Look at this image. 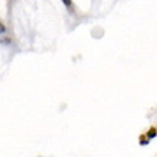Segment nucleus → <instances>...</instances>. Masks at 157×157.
<instances>
[{"mask_svg":"<svg viewBox=\"0 0 157 157\" xmlns=\"http://www.w3.org/2000/svg\"><path fill=\"white\" fill-rule=\"evenodd\" d=\"M146 136L149 137V139H154V137L157 136V128L156 127H150L149 128V132H147V134Z\"/></svg>","mask_w":157,"mask_h":157,"instance_id":"obj_1","label":"nucleus"},{"mask_svg":"<svg viewBox=\"0 0 157 157\" xmlns=\"http://www.w3.org/2000/svg\"><path fill=\"white\" fill-rule=\"evenodd\" d=\"M3 33H6V26L0 21V34H3Z\"/></svg>","mask_w":157,"mask_h":157,"instance_id":"obj_3","label":"nucleus"},{"mask_svg":"<svg viewBox=\"0 0 157 157\" xmlns=\"http://www.w3.org/2000/svg\"><path fill=\"white\" fill-rule=\"evenodd\" d=\"M63 3H64V6H67V7H70L71 6V0H62Z\"/></svg>","mask_w":157,"mask_h":157,"instance_id":"obj_4","label":"nucleus"},{"mask_svg":"<svg viewBox=\"0 0 157 157\" xmlns=\"http://www.w3.org/2000/svg\"><path fill=\"white\" fill-rule=\"evenodd\" d=\"M139 140H140V146H147L149 144V137L147 136H140V139H139Z\"/></svg>","mask_w":157,"mask_h":157,"instance_id":"obj_2","label":"nucleus"}]
</instances>
